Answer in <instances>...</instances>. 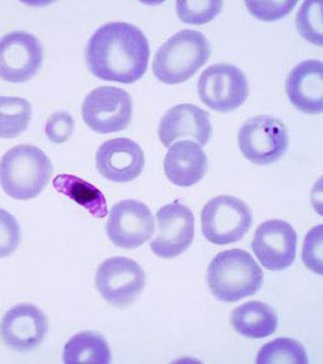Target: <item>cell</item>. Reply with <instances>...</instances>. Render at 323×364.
I'll return each instance as SVG.
<instances>
[{"label": "cell", "instance_id": "obj_9", "mask_svg": "<svg viewBox=\"0 0 323 364\" xmlns=\"http://www.w3.org/2000/svg\"><path fill=\"white\" fill-rule=\"evenodd\" d=\"M146 274L132 259L116 257L107 259L98 268L96 287L107 303L117 307L131 305L144 291Z\"/></svg>", "mask_w": 323, "mask_h": 364}, {"label": "cell", "instance_id": "obj_23", "mask_svg": "<svg viewBox=\"0 0 323 364\" xmlns=\"http://www.w3.org/2000/svg\"><path fill=\"white\" fill-rule=\"evenodd\" d=\"M257 363H308L303 346L296 340L278 338L266 343L257 355Z\"/></svg>", "mask_w": 323, "mask_h": 364}, {"label": "cell", "instance_id": "obj_15", "mask_svg": "<svg viewBox=\"0 0 323 364\" xmlns=\"http://www.w3.org/2000/svg\"><path fill=\"white\" fill-rule=\"evenodd\" d=\"M102 176L116 183H126L140 176L145 166L143 149L127 138L110 139L102 144L96 155Z\"/></svg>", "mask_w": 323, "mask_h": 364}, {"label": "cell", "instance_id": "obj_26", "mask_svg": "<svg viewBox=\"0 0 323 364\" xmlns=\"http://www.w3.org/2000/svg\"><path fill=\"white\" fill-rule=\"evenodd\" d=\"M21 228L14 215L0 208V258L9 257L21 242Z\"/></svg>", "mask_w": 323, "mask_h": 364}, {"label": "cell", "instance_id": "obj_21", "mask_svg": "<svg viewBox=\"0 0 323 364\" xmlns=\"http://www.w3.org/2000/svg\"><path fill=\"white\" fill-rule=\"evenodd\" d=\"M65 363H110L112 352L106 340L96 332L83 331L69 340L64 348Z\"/></svg>", "mask_w": 323, "mask_h": 364}, {"label": "cell", "instance_id": "obj_18", "mask_svg": "<svg viewBox=\"0 0 323 364\" xmlns=\"http://www.w3.org/2000/svg\"><path fill=\"white\" fill-rule=\"evenodd\" d=\"M165 175L173 184L192 186L206 176L208 161L201 146L192 141H180L173 145L164 158Z\"/></svg>", "mask_w": 323, "mask_h": 364}, {"label": "cell", "instance_id": "obj_3", "mask_svg": "<svg viewBox=\"0 0 323 364\" xmlns=\"http://www.w3.org/2000/svg\"><path fill=\"white\" fill-rule=\"evenodd\" d=\"M53 172L49 157L33 145H19L0 161V184L13 199H34L43 191Z\"/></svg>", "mask_w": 323, "mask_h": 364}, {"label": "cell", "instance_id": "obj_11", "mask_svg": "<svg viewBox=\"0 0 323 364\" xmlns=\"http://www.w3.org/2000/svg\"><path fill=\"white\" fill-rule=\"evenodd\" d=\"M41 41L26 31H13L0 38V78L11 83L29 81L42 66Z\"/></svg>", "mask_w": 323, "mask_h": 364}, {"label": "cell", "instance_id": "obj_1", "mask_svg": "<svg viewBox=\"0 0 323 364\" xmlns=\"http://www.w3.org/2000/svg\"><path fill=\"white\" fill-rule=\"evenodd\" d=\"M149 54L148 39L139 28L110 22L92 36L85 58L92 74L102 80L132 84L144 75Z\"/></svg>", "mask_w": 323, "mask_h": 364}, {"label": "cell", "instance_id": "obj_19", "mask_svg": "<svg viewBox=\"0 0 323 364\" xmlns=\"http://www.w3.org/2000/svg\"><path fill=\"white\" fill-rule=\"evenodd\" d=\"M231 322L239 334L250 338H263L272 335L277 330L278 316L270 306L250 301L235 309Z\"/></svg>", "mask_w": 323, "mask_h": 364}, {"label": "cell", "instance_id": "obj_6", "mask_svg": "<svg viewBox=\"0 0 323 364\" xmlns=\"http://www.w3.org/2000/svg\"><path fill=\"white\" fill-rule=\"evenodd\" d=\"M240 151L248 161L257 165L277 162L287 152L289 134L279 118L259 115L244 124L238 134Z\"/></svg>", "mask_w": 323, "mask_h": 364}, {"label": "cell", "instance_id": "obj_10", "mask_svg": "<svg viewBox=\"0 0 323 364\" xmlns=\"http://www.w3.org/2000/svg\"><path fill=\"white\" fill-rule=\"evenodd\" d=\"M154 219L147 205L136 200H125L113 205L106 225L108 238L116 247L137 249L152 238Z\"/></svg>", "mask_w": 323, "mask_h": 364}, {"label": "cell", "instance_id": "obj_5", "mask_svg": "<svg viewBox=\"0 0 323 364\" xmlns=\"http://www.w3.org/2000/svg\"><path fill=\"white\" fill-rule=\"evenodd\" d=\"M253 216L248 205L231 196H219L204 205L201 212L202 232L215 245L240 241L249 232Z\"/></svg>", "mask_w": 323, "mask_h": 364}, {"label": "cell", "instance_id": "obj_13", "mask_svg": "<svg viewBox=\"0 0 323 364\" xmlns=\"http://www.w3.org/2000/svg\"><path fill=\"white\" fill-rule=\"evenodd\" d=\"M156 218L159 233L149 247L157 256L175 258L191 247L194 238V216L190 208L179 203L168 204L157 212Z\"/></svg>", "mask_w": 323, "mask_h": 364}, {"label": "cell", "instance_id": "obj_16", "mask_svg": "<svg viewBox=\"0 0 323 364\" xmlns=\"http://www.w3.org/2000/svg\"><path fill=\"white\" fill-rule=\"evenodd\" d=\"M212 126L209 114L191 104L179 105L168 110L162 117L159 134L165 147L176 140L191 138L204 146L209 141Z\"/></svg>", "mask_w": 323, "mask_h": 364}, {"label": "cell", "instance_id": "obj_12", "mask_svg": "<svg viewBox=\"0 0 323 364\" xmlns=\"http://www.w3.org/2000/svg\"><path fill=\"white\" fill-rule=\"evenodd\" d=\"M297 235L285 220L265 221L255 231L251 247L268 270H286L295 262L297 255Z\"/></svg>", "mask_w": 323, "mask_h": 364}, {"label": "cell", "instance_id": "obj_2", "mask_svg": "<svg viewBox=\"0 0 323 364\" xmlns=\"http://www.w3.org/2000/svg\"><path fill=\"white\" fill-rule=\"evenodd\" d=\"M207 281L218 299L233 303L255 295L263 286L264 274L248 252L233 249L219 252L211 260Z\"/></svg>", "mask_w": 323, "mask_h": 364}, {"label": "cell", "instance_id": "obj_28", "mask_svg": "<svg viewBox=\"0 0 323 364\" xmlns=\"http://www.w3.org/2000/svg\"><path fill=\"white\" fill-rule=\"evenodd\" d=\"M297 1H246L250 13L264 21H274L285 18L294 10Z\"/></svg>", "mask_w": 323, "mask_h": 364}, {"label": "cell", "instance_id": "obj_4", "mask_svg": "<svg viewBox=\"0 0 323 364\" xmlns=\"http://www.w3.org/2000/svg\"><path fill=\"white\" fill-rule=\"evenodd\" d=\"M210 54V44L206 36L198 31H180L157 51L154 74L165 84L184 83L206 65Z\"/></svg>", "mask_w": 323, "mask_h": 364}, {"label": "cell", "instance_id": "obj_24", "mask_svg": "<svg viewBox=\"0 0 323 364\" xmlns=\"http://www.w3.org/2000/svg\"><path fill=\"white\" fill-rule=\"evenodd\" d=\"M296 26L305 41L322 46V2L305 1L297 14Z\"/></svg>", "mask_w": 323, "mask_h": 364}, {"label": "cell", "instance_id": "obj_20", "mask_svg": "<svg viewBox=\"0 0 323 364\" xmlns=\"http://www.w3.org/2000/svg\"><path fill=\"white\" fill-rule=\"evenodd\" d=\"M58 193L64 194L96 218H105L108 213L107 200L103 193L96 186L72 175H59L53 181Z\"/></svg>", "mask_w": 323, "mask_h": 364}, {"label": "cell", "instance_id": "obj_27", "mask_svg": "<svg viewBox=\"0 0 323 364\" xmlns=\"http://www.w3.org/2000/svg\"><path fill=\"white\" fill-rule=\"evenodd\" d=\"M303 263L312 272L322 275V225L307 234L302 250Z\"/></svg>", "mask_w": 323, "mask_h": 364}, {"label": "cell", "instance_id": "obj_8", "mask_svg": "<svg viewBox=\"0 0 323 364\" xmlns=\"http://www.w3.org/2000/svg\"><path fill=\"white\" fill-rule=\"evenodd\" d=\"M82 114L92 131L109 134L123 131L130 125L132 100L130 95L113 86H101L84 100Z\"/></svg>", "mask_w": 323, "mask_h": 364}, {"label": "cell", "instance_id": "obj_7", "mask_svg": "<svg viewBox=\"0 0 323 364\" xmlns=\"http://www.w3.org/2000/svg\"><path fill=\"white\" fill-rule=\"evenodd\" d=\"M201 100L218 112L240 107L249 95V85L243 71L230 63H220L203 71L198 82Z\"/></svg>", "mask_w": 323, "mask_h": 364}, {"label": "cell", "instance_id": "obj_25", "mask_svg": "<svg viewBox=\"0 0 323 364\" xmlns=\"http://www.w3.org/2000/svg\"><path fill=\"white\" fill-rule=\"evenodd\" d=\"M223 6L222 1H178L176 12L183 22L201 26L215 19Z\"/></svg>", "mask_w": 323, "mask_h": 364}, {"label": "cell", "instance_id": "obj_17", "mask_svg": "<svg viewBox=\"0 0 323 364\" xmlns=\"http://www.w3.org/2000/svg\"><path fill=\"white\" fill-rule=\"evenodd\" d=\"M323 65L319 60L302 61L290 71L286 92L294 105L307 114H320L323 110Z\"/></svg>", "mask_w": 323, "mask_h": 364}, {"label": "cell", "instance_id": "obj_14", "mask_svg": "<svg viewBox=\"0 0 323 364\" xmlns=\"http://www.w3.org/2000/svg\"><path fill=\"white\" fill-rule=\"evenodd\" d=\"M48 320L38 307L29 304L15 306L0 323V338L8 347L28 352L41 346L48 332Z\"/></svg>", "mask_w": 323, "mask_h": 364}, {"label": "cell", "instance_id": "obj_22", "mask_svg": "<svg viewBox=\"0 0 323 364\" xmlns=\"http://www.w3.org/2000/svg\"><path fill=\"white\" fill-rule=\"evenodd\" d=\"M33 109L26 99L0 96V138L19 136L28 129Z\"/></svg>", "mask_w": 323, "mask_h": 364}, {"label": "cell", "instance_id": "obj_29", "mask_svg": "<svg viewBox=\"0 0 323 364\" xmlns=\"http://www.w3.org/2000/svg\"><path fill=\"white\" fill-rule=\"evenodd\" d=\"M74 129L73 117L65 112H55L45 126L46 136L55 144H62L67 141L72 136Z\"/></svg>", "mask_w": 323, "mask_h": 364}]
</instances>
